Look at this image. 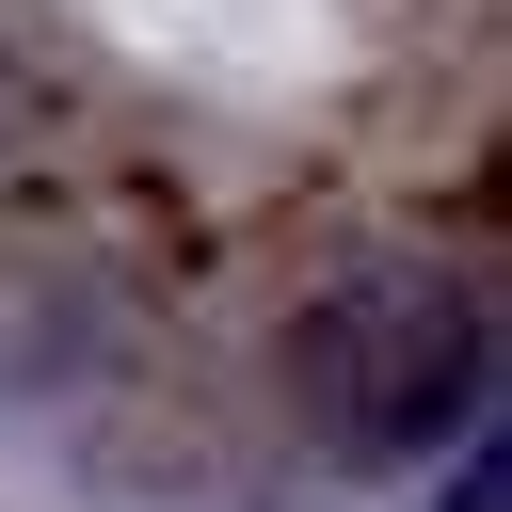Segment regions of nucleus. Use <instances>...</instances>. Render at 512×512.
Here are the masks:
<instances>
[{
	"label": "nucleus",
	"instance_id": "2",
	"mask_svg": "<svg viewBox=\"0 0 512 512\" xmlns=\"http://www.w3.org/2000/svg\"><path fill=\"white\" fill-rule=\"evenodd\" d=\"M32 128H48V80H32V64H16V32H0V160H16Z\"/></svg>",
	"mask_w": 512,
	"mask_h": 512
},
{
	"label": "nucleus",
	"instance_id": "1",
	"mask_svg": "<svg viewBox=\"0 0 512 512\" xmlns=\"http://www.w3.org/2000/svg\"><path fill=\"white\" fill-rule=\"evenodd\" d=\"M480 368H496L480 288L432 272V256H352V272L288 320V384H304V416H320L336 448H368V464L464 432V416H480Z\"/></svg>",
	"mask_w": 512,
	"mask_h": 512
}]
</instances>
